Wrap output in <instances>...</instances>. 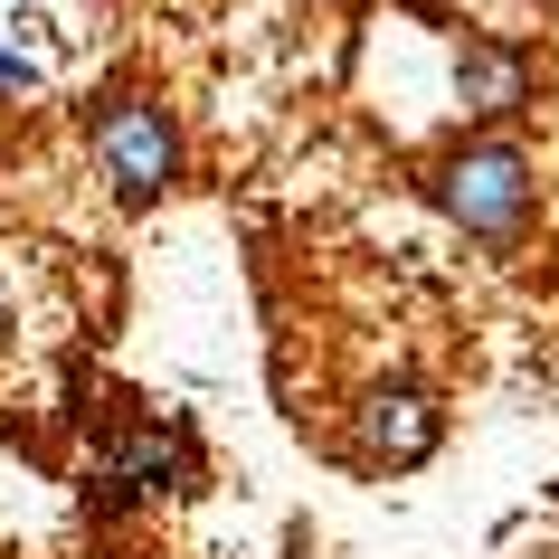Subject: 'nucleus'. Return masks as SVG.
<instances>
[{
  "mask_svg": "<svg viewBox=\"0 0 559 559\" xmlns=\"http://www.w3.org/2000/svg\"><path fill=\"white\" fill-rule=\"evenodd\" d=\"M417 200L437 209L455 237L493 247V257H522L531 228H540V162H531V143L512 123H484V133L465 123L445 152H427Z\"/></svg>",
  "mask_w": 559,
  "mask_h": 559,
  "instance_id": "nucleus-1",
  "label": "nucleus"
},
{
  "mask_svg": "<svg viewBox=\"0 0 559 559\" xmlns=\"http://www.w3.org/2000/svg\"><path fill=\"white\" fill-rule=\"evenodd\" d=\"M190 484H200V437H190L180 417H162V408L115 417V427L86 445V465H76V493H86V512H105V522L152 512V502L190 493Z\"/></svg>",
  "mask_w": 559,
  "mask_h": 559,
  "instance_id": "nucleus-2",
  "label": "nucleus"
},
{
  "mask_svg": "<svg viewBox=\"0 0 559 559\" xmlns=\"http://www.w3.org/2000/svg\"><path fill=\"white\" fill-rule=\"evenodd\" d=\"M86 152H95V180L115 190V209H162L180 190V171H190V152H180V115L162 105V95H143V86L95 95Z\"/></svg>",
  "mask_w": 559,
  "mask_h": 559,
  "instance_id": "nucleus-3",
  "label": "nucleus"
},
{
  "mask_svg": "<svg viewBox=\"0 0 559 559\" xmlns=\"http://www.w3.org/2000/svg\"><path fill=\"white\" fill-rule=\"evenodd\" d=\"M445 445V408L427 380H370L352 399V455L370 474H417Z\"/></svg>",
  "mask_w": 559,
  "mask_h": 559,
  "instance_id": "nucleus-4",
  "label": "nucleus"
},
{
  "mask_svg": "<svg viewBox=\"0 0 559 559\" xmlns=\"http://www.w3.org/2000/svg\"><path fill=\"white\" fill-rule=\"evenodd\" d=\"M531 95H540V58H531L522 38H493V29L455 38V115H465L474 133L531 115Z\"/></svg>",
  "mask_w": 559,
  "mask_h": 559,
  "instance_id": "nucleus-5",
  "label": "nucleus"
},
{
  "mask_svg": "<svg viewBox=\"0 0 559 559\" xmlns=\"http://www.w3.org/2000/svg\"><path fill=\"white\" fill-rule=\"evenodd\" d=\"M38 86H48V58H38L20 29H0V105H10V95H38Z\"/></svg>",
  "mask_w": 559,
  "mask_h": 559,
  "instance_id": "nucleus-6",
  "label": "nucleus"
},
{
  "mask_svg": "<svg viewBox=\"0 0 559 559\" xmlns=\"http://www.w3.org/2000/svg\"><path fill=\"white\" fill-rule=\"evenodd\" d=\"M0 342H10V285H0Z\"/></svg>",
  "mask_w": 559,
  "mask_h": 559,
  "instance_id": "nucleus-7",
  "label": "nucleus"
},
{
  "mask_svg": "<svg viewBox=\"0 0 559 559\" xmlns=\"http://www.w3.org/2000/svg\"><path fill=\"white\" fill-rule=\"evenodd\" d=\"M285 559H313V550H304V540H295V550H285Z\"/></svg>",
  "mask_w": 559,
  "mask_h": 559,
  "instance_id": "nucleus-8",
  "label": "nucleus"
}]
</instances>
